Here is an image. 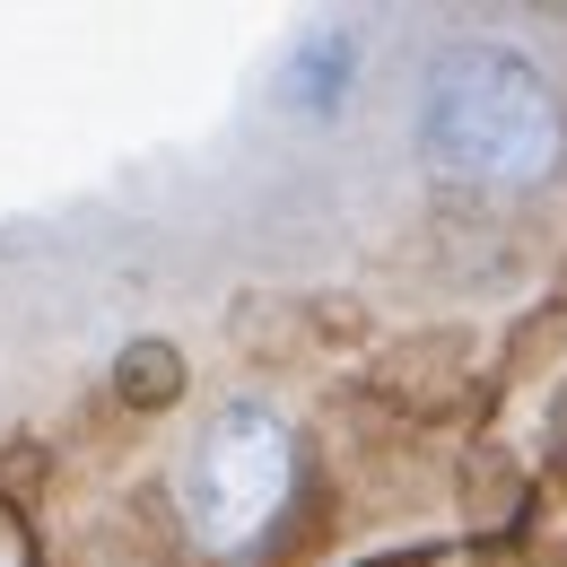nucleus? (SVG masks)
<instances>
[{
	"label": "nucleus",
	"instance_id": "nucleus-1",
	"mask_svg": "<svg viewBox=\"0 0 567 567\" xmlns=\"http://www.w3.org/2000/svg\"><path fill=\"white\" fill-rule=\"evenodd\" d=\"M420 157L454 184H542L559 166V96L506 44L445 53L420 96Z\"/></svg>",
	"mask_w": 567,
	"mask_h": 567
},
{
	"label": "nucleus",
	"instance_id": "nucleus-2",
	"mask_svg": "<svg viewBox=\"0 0 567 567\" xmlns=\"http://www.w3.org/2000/svg\"><path fill=\"white\" fill-rule=\"evenodd\" d=\"M288 472H297V445H288V420L262 411V402H218L193 454H184V524L202 550H245L288 497Z\"/></svg>",
	"mask_w": 567,
	"mask_h": 567
},
{
	"label": "nucleus",
	"instance_id": "nucleus-3",
	"mask_svg": "<svg viewBox=\"0 0 567 567\" xmlns=\"http://www.w3.org/2000/svg\"><path fill=\"white\" fill-rule=\"evenodd\" d=\"M280 87L306 105V114H332L341 87H350V35H315V44H297L288 71H280Z\"/></svg>",
	"mask_w": 567,
	"mask_h": 567
}]
</instances>
